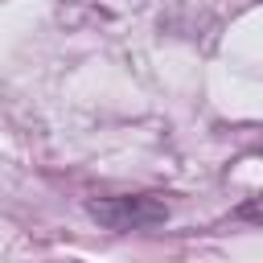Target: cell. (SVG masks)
<instances>
[{
    "label": "cell",
    "instance_id": "2",
    "mask_svg": "<svg viewBox=\"0 0 263 263\" xmlns=\"http://www.w3.org/2000/svg\"><path fill=\"white\" fill-rule=\"evenodd\" d=\"M242 222H263V193H255V197H247L238 210H234Z\"/></svg>",
    "mask_w": 263,
    "mask_h": 263
},
{
    "label": "cell",
    "instance_id": "1",
    "mask_svg": "<svg viewBox=\"0 0 263 263\" xmlns=\"http://www.w3.org/2000/svg\"><path fill=\"white\" fill-rule=\"evenodd\" d=\"M86 214L111 230H144L168 218V205L156 197H99L86 205Z\"/></svg>",
    "mask_w": 263,
    "mask_h": 263
}]
</instances>
